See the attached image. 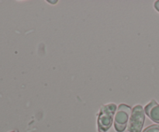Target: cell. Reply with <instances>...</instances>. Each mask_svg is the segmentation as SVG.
Wrapping results in <instances>:
<instances>
[{"label": "cell", "instance_id": "obj_6", "mask_svg": "<svg viewBox=\"0 0 159 132\" xmlns=\"http://www.w3.org/2000/svg\"><path fill=\"white\" fill-rule=\"evenodd\" d=\"M154 6H155V9H156L158 12H159V0H158V1L155 2V4H154Z\"/></svg>", "mask_w": 159, "mask_h": 132}, {"label": "cell", "instance_id": "obj_1", "mask_svg": "<svg viewBox=\"0 0 159 132\" xmlns=\"http://www.w3.org/2000/svg\"><path fill=\"white\" fill-rule=\"evenodd\" d=\"M117 107L115 103L106 104L101 107L97 118V127L99 132H107L110 130L113 122Z\"/></svg>", "mask_w": 159, "mask_h": 132}, {"label": "cell", "instance_id": "obj_2", "mask_svg": "<svg viewBox=\"0 0 159 132\" xmlns=\"http://www.w3.org/2000/svg\"><path fill=\"white\" fill-rule=\"evenodd\" d=\"M132 109L127 104L121 103L117 107L114 116V127L117 132H124L131 115Z\"/></svg>", "mask_w": 159, "mask_h": 132}, {"label": "cell", "instance_id": "obj_4", "mask_svg": "<svg viewBox=\"0 0 159 132\" xmlns=\"http://www.w3.org/2000/svg\"><path fill=\"white\" fill-rule=\"evenodd\" d=\"M147 116L154 122L159 124V104L155 100H151L144 107Z\"/></svg>", "mask_w": 159, "mask_h": 132}, {"label": "cell", "instance_id": "obj_3", "mask_svg": "<svg viewBox=\"0 0 159 132\" xmlns=\"http://www.w3.org/2000/svg\"><path fill=\"white\" fill-rule=\"evenodd\" d=\"M145 120V112L142 106L137 105L132 109L131 115L127 126L129 132H141Z\"/></svg>", "mask_w": 159, "mask_h": 132}, {"label": "cell", "instance_id": "obj_5", "mask_svg": "<svg viewBox=\"0 0 159 132\" xmlns=\"http://www.w3.org/2000/svg\"><path fill=\"white\" fill-rule=\"evenodd\" d=\"M142 132H159V124H152L148 126Z\"/></svg>", "mask_w": 159, "mask_h": 132}, {"label": "cell", "instance_id": "obj_7", "mask_svg": "<svg viewBox=\"0 0 159 132\" xmlns=\"http://www.w3.org/2000/svg\"><path fill=\"white\" fill-rule=\"evenodd\" d=\"M10 132H19V131H18V130H12V131H10Z\"/></svg>", "mask_w": 159, "mask_h": 132}]
</instances>
